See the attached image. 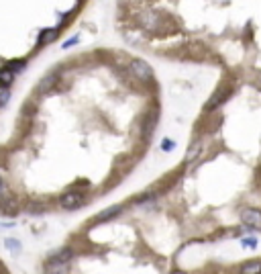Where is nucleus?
<instances>
[{
  "label": "nucleus",
  "mask_w": 261,
  "mask_h": 274,
  "mask_svg": "<svg viewBox=\"0 0 261 274\" xmlns=\"http://www.w3.org/2000/svg\"><path fill=\"white\" fill-rule=\"evenodd\" d=\"M243 272H261V262H251L243 266Z\"/></svg>",
  "instance_id": "nucleus-18"
},
{
  "label": "nucleus",
  "mask_w": 261,
  "mask_h": 274,
  "mask_svg": "<svg viewBox=\"0 0 261 274\" xmlns=\"http://www.w3.org/2000/svg\"><path fill=\"white\" fill-rule=\"evenodd\" d=\"M119 213H123V205H117V207H111V209H106V211H102V213L94 219V223H104V221H111V219H115Z\"/></svg>",
  "instance_id": "nucleus-6"
},
{
  "label": "nucleus",
  "mask_w": 261,
  "mask_h": 274,
  "mask_svg": "<svg viewBox=\"0 0 261 274\" xmlns=\"http://www.w3.org/2000/svg\"><path fill=\"white\" fill-rule=\"evenodd\" d=\"M51 258H55V260H61V262H70V260L74 258V252H72V248H63V250L55 252V254H53Z\"/></svg>",
  "instance_id": "nucleus-12"
},
{
  "label": "nucleus",
  "mask_w": 261,
  "mask_h": 274,
  "mask_svg": "<svg viewBox=\"0 0 261 274\" xmlns=\"http://www.w3.org/2000/svg\"><path fill=\"white\" fill-rule=\"evenodd\" d=\"M4 246H6V248L12 252L14 256H16L18 252H20V242H18V240H6V242H4Z\"/></svg>",
  "instance_id": "nucleus-16"
},
{
  "label": "nucleus",
  "mask_w": 261,
  "mask_h": 274,
  "mask_svg": "<svg viewBox=\"0 0 261 274\" xmlns=\"http://www.w3.org/2000/svg\"><path fill=\"white\" fill-rule=\"evenodd\" d=\"M55 84H57V72H51V74H47L45 78L41 80V86H39V90H41V92H47L49 88H53V86H55Z\"/></svg>",
  "instance_id": "nucleus-8"
},
{
  "label": "nucleus",
  "mask_w": 261,
  "mask_h": 274,
  "mask_svg": "<svg viewBox=\"0 0 261 274\" xmlns=\"http://www.w3.org/2000/svg\"><path fill=\"white\" fill-rule=\"evenodd\" d=\"M229 96H231V88H229V86L219 88V90H216V94H214V96L204 104V111H206V113L214 111L216 107H221V104H223L225 100H229Z\"/></svg>",
  "instance_id": "nucleus-4"
},
{
  "label": "nucleus",
  "mask_w": 261,
  "mask_h": 274,
  "mask_svg": "<svg viewBox=\"0 0 261 274\" xmlns=\"http://www.w3.org/2000/svg\"><path fill=\"white\" fill-rule=\"evenodd\" d=\"M241 217L249 229H261V211L259 209H245Z\"/></svg>",
  "instance_id": "nucleus-5"
},
{
  "label": "nucleus",
  "mask_w": 261,
  "mask_h": 274,
  "mask_svg": "<svg viewBox=\"0 0 261 274\" xmlns=\"http://www.w3.org/2000/svg\"><path fill=\"white\" fill-rule=\"evenodd\" d=\"M25 66H27L25 59H10L6 68H10L12 72H20V70H25Z\"/></svg>",
  "instance_id": "nucleus-14"
},
{
  "label": "nucleus",
  "mask_w": 261,
  "mask_h": 274,
  "mask_svg": "<svg viewBox=\"0 0 261 274\" xmlns=\"http://www.w3.org/2000/svg\"><path fill=\"white\" fill-rule=\"evenodd\" d=\"M74 43H78V37H74V39H70V41H65L63 47H70V45H74Z\"/></svg>",
  "instance_id": "nucleus-20"
},
{
  "label": "nucleus",
  "mask_w": 261,
  "mask_h": 274,
  "mask_svg": "<svg viewBox=\"0 0 261 274\" xmlns=\"http://www.w3.org/2000/svg\"><path fill=\"white\" fill-rule=\"evenodd\" d=\"M6 199H8V186H6L4 178L0 176V203H4Z\"/></svg>",
  "instance_id": "nucleus-17"
},
{
  "label": "nucleus",
  "mask_w": 261,
  "mask_h": 274,
  "mask_svg": "<svg viewBox=\"0 0 261 274\" xmlns=\"http://www.w3.org/2000/svg\"><path fill=\"white\" fill-rule=\"evenodd\" d=\"M70 262H61V260H55V258H49L47 264H45V272H68Z\"/></svg>",
  "instance_id": "nucleus-7"
},
{
  "label": "nucleus",
  "mask_w": 261,
  "mask_h": 274,
  "mask_svg": "<svg viewBox=\"0 0 261 274\" xmlns=\"http://www.w3.org/2000/svg\"><path fill=\"white\" fill-rule=\"evenodd\" d=\"M161 147H167V150H169V147H173V141H169V139H165V141L161 143Z\"/></svg>",
  "instance_id": "nucleus-21"
},
{
  "label": "nucleus",
  "mask_w": 261,
  "mask_h": 274,
  "mask_svg": "<svg viewBox=\"0 0 261 274\" xmlns=\"http://www.w3.org/2000/svg\"><path fill=\"white\" fill-rule=\"evenodd\" d=\"M204 150H202V143H196V145H192L190 147V152H188V156H186V162H192L196 156H198V154H202Z\"/></svg>",
  "instance_id": "nucleus-13"
},
{
  "label": "nucleus",
  "mask_w": 261,
  "mask_h": 274,
  "mask_svg": "<svg viewBox=\"0 0 261 274\" xmlns=\"http://www.w3.org/2000/svg\"><path fill=\"white\" fill-rule=\"evenodd\" d=\"M157 121H159V117H157V111H153V113H151V115L145 119V133H147V135H151V131L155 129Z\"/></svg>",
  "instance_id": "nucleus-11"
},
{
  "label": "nucleus",
  "mask_w": 261,
  "mask_h": 274,
  "mask_svg": "<svg viewBox=\"0 0 261 274\" xmlns=\"http://www.w3.org/2000/svg\"><path fill=\"white\" fill-rule=\"evenodd\" d=\"M14 80V72L10 68H0V86H10Z\"/></svg>",
  "instance_id": "nucleus-9"
},
{
  "label": "nucleus",
  "mask_w": 261,
  "mask_h": 274,
  "mask_svg": "<svg viewBox=\"0 0 261 274\" xmlns=\"http://www.w3.org/2000/svg\"><path fill=\"white\" fill-rule=\"evenodd\" d=\"M10 98V88L8 86H0V107H4Z\"/></svg>",
  "instance_id": "nucleus-15"
},
{
  "label": "nucleus",
  "mask_w": 261,
  "mask_h": 274,
  "mask_svg": "<svg viewBox=\"0 0 261 274\" xmlns=\"http://www.w3.org/2000/svg\"><path fill=\"white\" fill-rule=\"evenodd\" d=\"M55 37H57V29H45V31H41L39 43H41V45H47V43H51Z\"/></svg>",
  "instance_id": "nucleus-10"
},
{
  "label": "nucleus",
  "mask_w": 261,
  "mask_h": 274,
  "mask_svg": "<svg viewBox=\"0 0 261 274\" xmlns=\"http://www.w3.org/2000/svg\"><path fill=\"white\" fill-rule=\"evenodd\" d=\"M129 70H130V74H135L141 82H147V80L153 78V70H151V66L143 59H133L129 64Z\"/></svg>",
  "instance_id": "nucleus-2"
},
{
  "label": "nucleus",
  "mask_w": 261,
  "mask_h": 274,
  "mask_svg": "<svg viewBox=\"0 0 261 274\" xmlns=\"http://www.w3.org/2000/svg\"><path fill=\"white\" fill-rule=\"evenodd\" d=\"M243 246H249V248H255V246H257V242H255L253 238H247V240H243Z\"/></svg>",
  "instance_id": "nucleus-19"
},
{
  "label": "nucleus",
  "mask_w": 261,
  "mask_h": 274,
  "mask_svg": "<svg viewBox=\"0 0 261 274\" xmlns=\"http://www.w3.org/2000/svg\"><path fill=\"white\" fill-rule=\"evenodd\" d=\"M139 25L147 31V33H153V35H159L163 31V18L159 12H155L153 8H147L139 14Z\"/></svg>",
  "instance_id": "nucleus-1"
},
{
  "label": "nucleus",
  "mask_w": 261,
  "mask_h": 274,
  "mask_svg": "<svg viewBox=\"0 0 261 274\" xmlns=\"http://www.w3.org/2000/svg\"><path fill=\"white\" fill-rule=\"evenodd\" d=\"M59 205L65 209V211H74V209H80L84 205V195L82 193H65L61 199H59Z\"/></svg>",
  "instance_id": "nucleus-3"
}]
</instances>
